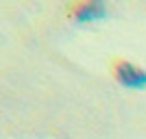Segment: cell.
<instances>
[{
  "instance_id": "obj_1",
  "label": "cell",
  "mask_w": 146,
  "mask_h": 139,
  "mask_svg": "<svg viewBox=\"0 0 146 139\" xmlns=\"http://www.w3.org/2000/svg\"><path fill=\"white\" fill-rule=\"evenodd\" d=\"M116 78L127 89H144L146 87V72L133 63H118Z\"/></svg>"
},
{
  "instance_id": "obj_2",
  "label": "cell",
  "mask_w": 146,
  "mask_h": 139,
  "mask_svg": "<svg viewBox=\"0 0 146 139\" xmlns=\"http://www.w3.org/2000/svg\"><path fill=\"white\" fill-rule=\"evenodd\" d=\"M107 15V9L100 2H87V5H81L74 13V18L79 22H96V20H103Z\"/></svg>"
}]
</instances>
